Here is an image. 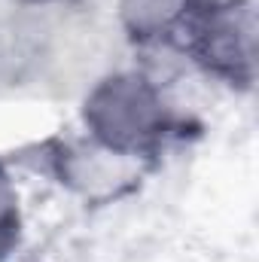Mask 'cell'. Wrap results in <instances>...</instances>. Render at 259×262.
Returning <instances> with one entry per match:
<instances>
[{"mask_svg":"<svg viewBox=\"0 0 259 262\" xmlns=\"http://www.w3.org/2000/svg\"><path fill=\"white\" fill-rule=\"evenodd\" d=\"M159 119L162 110L156 92L134 76L104 82L89 101V122L110 149H125L149 140L159 128Z\"/></svg>","mask_w":259,"mask_h":262,"instance_id":"1","label":"cell"},{"mask_svg":"<svg viewBox=\"0 0 259 262\" xmlns=\"http://www.w3.org/2000/svg\"><path fill=\"white\" fill-rule=\"evenodd\" d=\"M253 43H256V18L250 6L232 3L210 15L204 28V55L213 67L229 73H244L253 67Z\"/></svg>","mask_w":259,"mask_h":262,"instance_id":"2","label":"cell"},{"mask_svg":"<svg viewBox=\"0 0 259 262\" xmlns=\"http://www.w3.org/2000/svg\"><path fill=\"white\" fill-rule=\"evenodd\" d=\"M183 9V0H122V15L134 34L165 31Z\"/></svg>","mask_w":259,"mask_h":262,"instance_id":"3","label":"cell"},{"mask_svg":"<svg viewBox=\"0 0 259 262\" xmlns=\"http://www.w3.org/2000/svg\"><path fill=\"white\" fill-rule=\"evenodd\" d=\"M12 204H15V198H12V189H9L6 177L0 174V226H6V220L12 216Z\"/></svg>","mask_w":259,"mask_h":262,"instance_id":"4","label":"cell"}]
</instances>
